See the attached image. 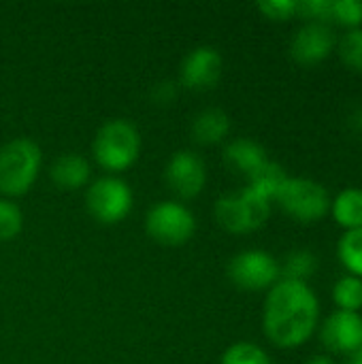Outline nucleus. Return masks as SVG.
Here are the masks:
<instances>
[{
	"mask_svg": "<svg viewBox=\"0 0 362 364\" xmlns=\"http://www.w3.org/2000/svg\"><path fill=\"white\" fill-rule=\"evenodd\" d=\"M318 318L320 305L314 290L305 282L280 279L267 294L262 328L273 346L294 350L316 333Z\"/></svg>",
	"mask_w": 362,
	"mask_h": 364,
	"instance_id": "1",
	"label": "nucleus"
},
{
	"mask_svg": "<svg viewBox=\"0 0 362 364\" xmlns=\"http://www.w3.org/2000/svg\"><path fill=\"white\" fill-rule=\"evenodd\" d=\"M41 168V149L30 139H15L0 147V192L21 196L36 181Z\"/></svg>",
	"mask_w": 362,
	"mask_h": 364,
	"instance_id": "2",
	"label": "nucleus"
},
{
	"mask_svg": "<svg viewBox=\"0 0 362 364\" xmlns=\"http://www.w3.org/2000/svg\"><path fill=\"white\" fill-rule=\"evenodd\" d=\"M141 151V136L137 128L126 119H111L96 132L94 156L96 162L107 171L130 168Z\"/></svg>",
	"mask_w": 362,
	"mask_h": 364,
	"instance_id": "3",
	"label": "nucleus"
},
{
	"mask_svg": "<svg viewBox=\"0 0 362 364\" xmlns=\"http://www.w3.org/2000/svg\"><path fill=\"white\" fill-rule=\"evenodd\" d=\"M275 200L290 218L303 224L318 222L331 211V196L326 188L305 177H288Z\"/></svg>",
	"mask_w": 362,
	"mask_h": 364,
	"instance_id": "4",
	"label": "nucleus"
},
{
	"mask_svg": "<svg viewBox=\"0 0 362 364\" xmlns=\"http://www.w3.org/2000/svg\"><path fill=\"white\" fill-rule=\"evenodd\" d=\"M271 215V203L250 188L237 194L222 196L215 203V218L222 228L235 235H247L265 226Z\"/></svg>",
	"mask_w": 362,
	"mask_h": 364,
	"instance_id": "5",
	"label": "nucleus"
},
{
	"mask_svg": "<svg viewBox=\"0 0 362 364\" xmlns=\"http://www.w3.org/2000/svg\"><path fill=\"white\" fill-rule=\"evenodd\" d=\"M145 228L156 243L175 247L192 239L196 230V220L183 205L164 200L147 213Z\"/></svg>",
	"mask_w": 362,
	"mask_h": 364,
	"instance_id": "6",
	"label": "nucleus"
},
{
	"mask_svg": "<svg viewBox=\"0 0 362 364\" xmlns=\"http://www.w3.org/2000/svg\"><path fill=\"white\" fill-rule=\"evenodd\" d=\"M228 277L237 288L247 292H258L267 288L271 290L280 282L282 273H280V262L269 252L247 250L230 260Z\"/></svg>",
	"mask_w": 362,
	"mask_h": 364,
	"instance_id": "7",
	"label": "nucleus"
},
{
	"mask_svg": "<svg viewBox=\"0 0 362 364\" xmlns=\"http://www.w3.org/2000/svg\"><path fill=\"white\" fill-rule=\"evenodd\" d=\"M85 205L94 220L102 224H117L132 209V192L126 181L117 177H102L90 186Z\"/></svg>",
	"mask_w": 362,
	"mask_h": 364,
	"instance_id": "8",
	"label": "nucleus"
},
{
	"mask_svg": "<svg viewBox=\"0 0 362 364\" xmlns=\"http://www.w3.org/2000/svg\"><path fill=\"white\" fill-rule=\"evenodd\" d=\"M335 49V32L329 23L301 26L290 43V55L301 66H316L324 62Z\"/></svg>",
	"mask_w": 362,
	"mask_h": 364,
	"instance_id": "9",
	"label": "nucleus"
},
{
	"mask_svg": "<svg viewBox=\"0 0 362 364\" xmlns=\"http://www.w3.org/2000/svg\"><path fill=\"white\" fill-rule=\"evenodd\" d=\"M320 339L329 352L352 356L362 346V316L337 309L322 324Z\"/></svg>",
	"mask_w": 362,
	"mask_h": 364,
	"instance_id": "10",
	"label": "nucleus"
},
{
	"mask_svg": "<svg viewBox=\"0 0 362 364\" xmlns=\"http://www.w3.org/2000/svg\"><path fill=\"white\" fill-rule=\"evenodd\" d=\"M166 183L169 188L181 196V198H194L203 192L207 181V168L205 162L190 151L175 154L166 164Z\"/></svg>",
	"mask_w": 362,
	"mask_h": 364,
	"instance_id": "11",
	"label": "nucleus"
},
{
	"mask_svg": "<svg viewBox=\"0 0 362 364\" xmlns=\"http://www.w3.org/2000/svg\"><path fill=\"white\" fill-rule=\"evenodd\" d=\"M222 55L213 47H196L181 64V81L190 90H209L222 77Z\"/></svg>",
	"mask_w": 362,
	"mask_h": 364,
	"instance_id": "12",
	"label": "nucleus"
},
{
	"mask_svg": "<svg viewBox=\"0 0 362 364\" xmlns=\"http://www.w3.org/2000/svg\"><path fill=\"white\" fill-rule=\"evenodd\" d=\"M90 175H92V168L87 160L77 154H64L51 166V179L62 190H77L85 186Z\"/></svg>",
	"mask_w": 362,
	"mask_h": 364,
	"instance_id": "13",
	"label": "nucleus"
},
{
	"mask_svg": "<svg viewBox=\"0 0 362 364\" xmlns=\"http://www.w3.org/2000/svg\"><path fill=\"white\" fill-rule=\"evenodd\" d=\"M224 160L228 166H233L239 173L252 175L258 166H262L269 158L262 145H258L252 139H237L226 145L224 149Z\"/></svg>",
	"mask_w": 362,
	"mask_h": 364,
	"instance_id": "14",
	"label": "nucleus"
},
{
	"mask_svg": "<svg viewBox=\"0 0 362 364\" xmlns=\"http://www.w3.org/2000/svg\"><path fill=\"white\" fill-rule=\"evenodd\" d=\"M230 130V119L222 109H205L192 124V134L201 145L220 143Z\"/></svg>",
	"mask_w": 362,
	"mask_h": 364,
	"instance_id": "15",
	"label": "nucleus"
},
{
	"mask_svg": "<svg viewBox=\"0 0 362 364\" xmlns=\"http://www.w3.org/2000/svg\"><path fill=\"white\" fill-rule=\"evenodd\" d=\"M331 213L335 222L346 230L362 228V190L361 188H346L341 190L335 200H331Z\"/></svg>",
	"mask_w": 362,
	"mask_h": 364,
	"instance_id": "16",
	"label": "nucleus"
},
{
	"mask_svg": "<svg viewBox=\"0 0 362 364\" xmlns=\"http://www.w3.org/2000/svg\"><path fill=\"white\" fill-rule=\"evenodd\" d=\"M286 179H288L286 168L282 164L273 162V160H267L252 175H247V188L271 203L280 194V190L286 183Z\"/></svg>",
	"mask_w": 362,
	"mask_h": 364,
	"instance_id": "17",
	"label": "nucleus"
},
{
	"mask_svg": "<svg viewBox=\"0 0 362 364\" xmlns=\"http://www.w3.org/2000/svg\"><path fill=\"white\" fill-rule=\"evenodd\" d=\"M318 269V258L309 250H294L286 256L284 264H280L282 279H292V282H305L316 273Z\"/></svg>",
	"mask_w": 362,
	"mask_h": 364,
	"instance_id": "18",
	"label": "nucleus"
},
{
	"mask_svg": "<svg viewBox=\"0 0 362 364\" xmlns=\"http://www.w3.org/2000/svg\"><path fill=\"white\" fill-rule=\"evenodd\" d=\"M337 256L346 271L362 279V228L346 230L337 243Z\"/></svg>",
	"mask_w": 362,
	"mask_h": 364,
	"instance_id": "19",
	"label": "nucleus"
},
{
	"mask_svg": "<svg viewBox=\"0 0 362 364\" xmlns=\"http://www.w3.org/2000/svg\"><path fill=\"white\" fill-rule=\"evenodd\" d=\"M333 301L339 311L361 314L362 309V279L354 275H344L333 286Z\"/></svg>",
	"mask_w": 362,
	"mask_h": 364,
	"instance_id": "20",
	"label": "nucleus"
},
{
	"mask_svg": "<svg viewBox=\"0 0 362 364\" xmlns=\"http://www.w3.org/2000/svg\"><path fill=\"white\" fill-rule=\"evenodd\" d=\"M222 364H273L269 354L254 346V343H247V341H241V343H235L230 346L224 356H222Z\"/></svg>",
	"mask_w": 362,
	"mask_h": 364,
	"instance_id": "21",
	"label": "nucleus"
},
{
	"mask_svg": "<svg viewBox=\"0 0 362 364\" xmlns=\"http://www.w3.org/2000/svg\"><path fill=\"white\" fill-rule=\"evenodd\" d=\"M339 55L350 70L362 75V28L348 30L344 34V38L339 41Z\"/></svg>",
	"mask_w": 362,
	"mask_h": 364,
	"instance_id": "22",
	"label": "nucleus"
},
{
	"mask_svg": "<svg viewBox=\"0 0 362 364\" xmlns=\"http://www.w3.org/2000/svg\"><path fill=\"white\" fill-rule=\"evenodd\" d=\"M21 226H23L21 209L11 200L0 198V241L15 239L21 232Z\"/></svg>",
	"mask_w": 362,
	"mask_h": 364,
	"instance_id": "23",
	"label": "nucleus"
},
{
	"mask_svg": "<svg viewBox=\"0 0 362 364\" xmlns=\"http://www.w3.org/2000/svg\"><path fill=\"white\" fill-rule=\"evenodd\" d=\"M331 21L348 28H362V2L361 0H333V17Z\"/></svg>",
	"mask_w": 362,
	"mask_h": 364,
	"instance_id": "24",
	"label": "nucleus"
},
{
	"mask_svg": "<svg viewBox=\"0 0 362 364\" xmlns=\"http://www.w3.org/2000/svg\"><path fill=\"white\" fill-rule=\"evenodd\" d=\"M297 15L305 17L307 23H329L333 17V0H301Z\"/></svg>",
	"mask_w": 362,
	"mask_h": 364,
	"instance_id": "25",
	"label": "nucleus"
},
{
	"mask_svg": "<svg viewBox=\"0 0 362 364\" xmlns=\"http://www.w3.org/2000/svg\"><path fill=\"white\" fill-rule=\"evenodd\" d=\"M258 11L273 21H286L297 15L299 0H262L258 2Z\"/></svg>",
	"mask_w": 362,
	"mask_h": 364,
	"instance_id": "26",
	"label": "nucleus"
},
{
	"mask_svg": "<svg viewBox=\"0 0 362 364\" xmlns=\"http://www.w3.org/2000/svg\"><path fill=\"white\" fill-rule=\"evenodd\" d=\"M350 124H352V128L358 132L362 136V107L361 109H356L354 113H352V117H350Z\"/></svg>",
	"mask_w": 362,
	"mask_h": 364,
	"instance_id": "27",
	"label": "nucleus"
},
{
	"mask_svg": "<svg viewBox=\"0 0 362 364\" xmlns=\"http://www.w3.org/2000/svg\"><path fill=\"white\" fill-rule=\"evenodd\" d=\"M307 364H335L333 363V358L331 356H312Z\"/></svg>",
	"mask_w": 362,
	"mask_h": 364,
	"instance_id": "28",
	"label": "nucleus"
},
{
	"mask_svg": "<svg viewBox=\"0 0 362 364\" xmlns=\"http://www.w3.org/2000/svg\"><path fill=\"white\" fill-rule=\"evenodd\" d=\"M346 364H362V358L361 356H354V354H352V356H350V360H348Z\"/></svg>",
	"mask_w": 362,
	"mask_h": 364,
	"instance_id": "29",
	"label": "nucleus"
}]
</instances>
